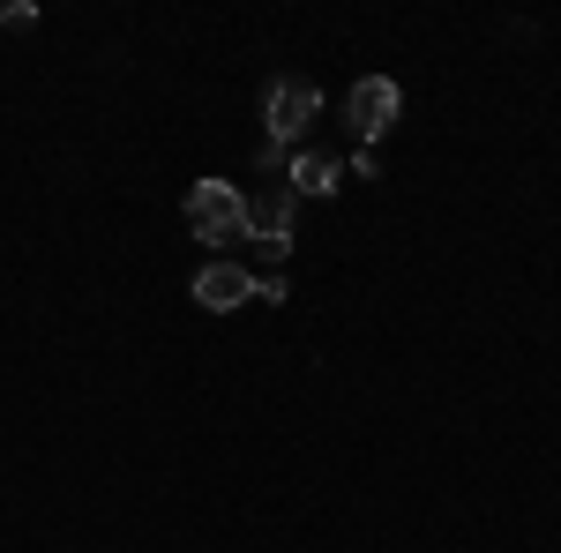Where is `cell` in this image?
<instances>
[{
  "instance_id": "obj_5",
  "label": "cell",
  "mask_w": 561,
  "mask_h": 553,
  "mask_svg": "<svg viewBox=\"0 0 561 553\" xmlns=\"http://www.w3.org/2000/svg\"><path fill=\"white\" fill-rule=\"evenodd\" d=\"M255 299V277L240 269V262H210L203 277H195V307H210V314H232V307H248Z\"/></svg>"
},
{
  "instance_id": "obj_1",
  "label": "cell",
  "mask_w": 561,
  "mask_h": 553,
  "mask_svg": "<svg viewBox=\"0 0 561 553\" xmlns=\"http://www.w3.org/2000/svg\"><path fill=\"white\" fill-rule=\"evenodd\" d=\"M187 232L210 240V247L248 240V195H240L232 180H195V187H187Z\"/></svg>"
},
{
  "instance_id": "obj_2",
  "label": "cell",
  "mask_w": 561,
  "mask_h": 553,
  "mask_svg": "<svg viewBox=\"0 0 561 553\" xmlns=\"http://www.w3.org/2000/svg\"><path fill=\"white\" fill-rule=\"evenodd\" d=\"M314 113H322V90H314V83H293V76H285V83H270L262 120H270V142H277V150H293V142L314 128Z\"/></svg>"
},
{
  "instance_id": "obj_4",
  "label": "cell",
  "mask_w": 561,
  "mask_h": 553,
  "mask_svg": "<svg viewBox=\"0 0 561 553\" xmlns=\"http://www.w3.org/2000/svg\"><path fill=\"white\" fill-rule=\"evenodd\" d=\"M248 240H255L270 262L293 255V247H300V232H293V195H262V203H248Z\"/></svg>"
},
{
  "instance_id": "obj_7",
  "label": "cell",
  "mask_w": 561,
  "mask_h": 553,
  "mask_svg": "<svg viewBox=\"0 0 561 553\" xmlns=\"http://www.w3.org/2000/svg\"><path fill=\"white\" fill-rule=\"evenodd\" d=\"M255 299L262 307H285V277H255Z\"/></svg>"
},
{
  "instance_id": "obj_6",
  "label": "cell",
  "mask_w": 561,
  "mask_h": 553,
  "mask_svg": "<svg viewBox=\"0 0 561 553\" xmlns=\"http://www.w3.org/2000/svg\"><path fill=\"white\" fill-rule=\"evenodd\" d=\"M285 180H293L285 195H314V203H322V195H337L345 165H337V158H322V150H293V158H285Z\"/></svg>"
},
{
  "instance_id": "obj_3",
  "label": "cell",
  "mask_w": 561,
  "mask_h": 553,
  "mask_svg": "<svg viewBox=\"0 0 561 553\" xmlns=\"http://www.w3.org/2000/svg\"><path fill=\"white\" fill-rule=\"evenodd\" d=\"M397 113H404V90L389 83V76H359V83H352V135H359L367 150L397 128Z\"/></svg>"
}]
</instances>
